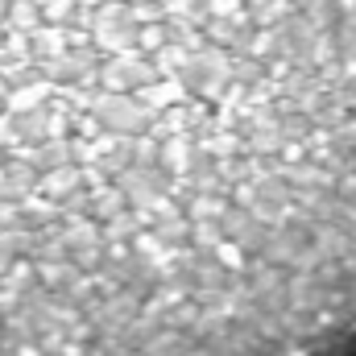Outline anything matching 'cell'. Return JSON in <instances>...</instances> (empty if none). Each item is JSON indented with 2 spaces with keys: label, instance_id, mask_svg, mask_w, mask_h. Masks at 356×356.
I'll return each instance as SVG.
<instances>
[{
  "label": "cell",
  "instance_id": "1",
  "mask_svg": "<svg viewBox=\"0 0 356 356\" xmlns=\"http://www.w3.org/2000/svg\"><path fill=\"white\" fill-rule=\"evenodd\" d=\"M0 356H356V0H0Z\"/></svg>",
  "mask_w": 356,
  "mask_h": 356
}]
</instances>
